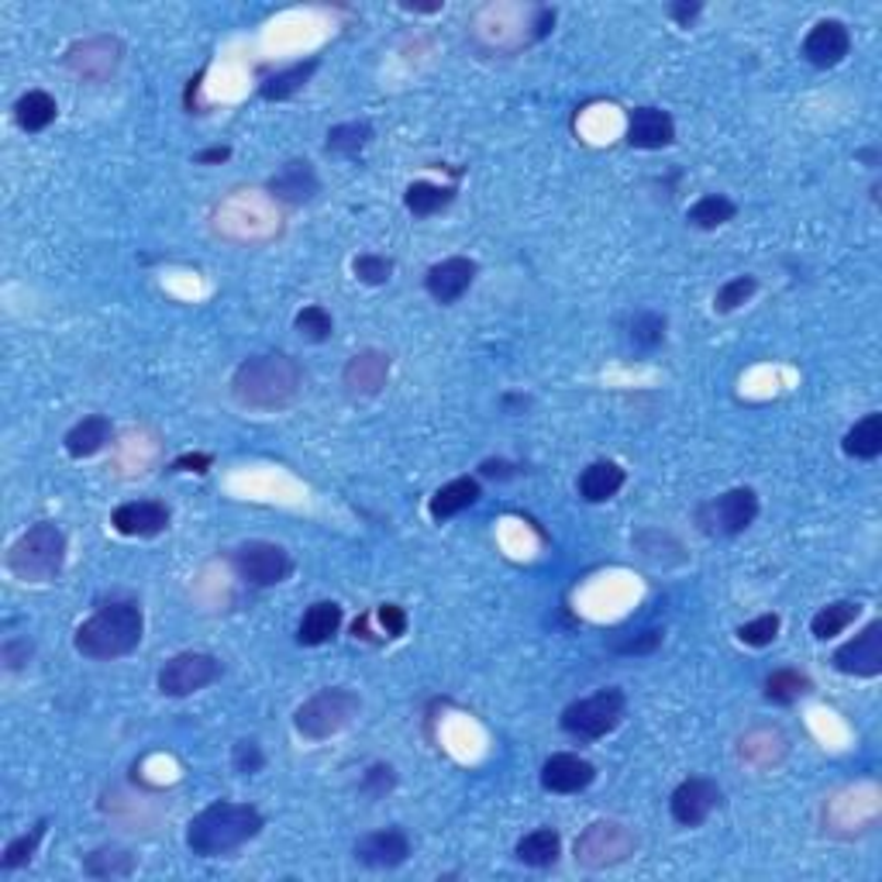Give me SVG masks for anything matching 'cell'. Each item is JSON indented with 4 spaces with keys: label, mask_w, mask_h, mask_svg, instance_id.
<instances>
[{
    "label": "cell",
    "mask_w": 882,
    "mask_h": 882,
    "mask_svg": "<svg viewBox=\"0 0 882 882\" xmlns=\"http://www.w3.org/2000/svg\"><path fill=\"white\" fill-rule=\"evenodd\" d=\"M300 387H303V369L286 352L252 355V359H245L231 373V397L249 411L290 408Z\"/></svg>",
    "instance_id": "cell-1"
},
{
    "label": "cell",
    "mask_w": 882,
    "mask_h": 882,
    "mask_svg": "<svg viewBox=\"0 0 882 882\" xmlns=\"http://www.w3.org/2000/svg\"><path fill=\"white\" fill-rule=\"evenodd\" d=\"M262 824L266 821L252 803L218 800L186 824V848L201 858H218L259 838Z\"/></svg>",
    "instance_id": "cell-2"
},
{
    "label": "cell",
    "mask_w": 882,
    "mask_h": 882,
    "mask_svg": "<svg viewBox=\"0 0 882 882\" xmlns=\"http://www.w3.org/2000/svg\"><path fill=\"white\" fill-rule=\"evenodd\" d=\"M141 634H146V617L141 607L131 600H117L104 604L98 614H90L87 621L77 628L73 645L87 658H122L131 655L141 645Z\"/></svg>",
    "instance_id": "cell-3"
},
{
    "label": "cell",
    "mask_w": 882,
    "mask_h": 882,
    "mask_svg": "<svg viewBox=\"0 0 882 882\" xmlns=\"http://www.w3.org/2000/svg\"><path fill=\"white\" fill-rule=\"evenodd\" d=\"M4 562L21 583H53L66 565V535L53 520H38L11 541Z\"/></svg>",
    "instance_id": "cell-4"
},
{
    "label": "cell",
    "mask_w": 882,
    "mask_h": 882,
    "mask_svg": "<svg viewBox=\"0 0 882 882\" xmlns=\"http://www.w3.org/2000/svg\"><path fill=\"white\" fill-rule=\"evenodd\" d=\"M363 700L352 694L345 686H331L321 689L307 703L297 707L294 713V728L311 737V742H324V737H335L339 731H345L355 718H359Z\"/></svg>",
    "instance_id": "cell-5"
},
{
    "label": "cell",
    "mask_w": 882,
    "mask_h": 882,
    "mask_svg": "<svg viewBox=\"0 0 882 882\" xmlns=\"http://www.w3.org/2000/svg\"><path fill=\"white\" fill-rule=\"evenodd\" d=\"M625 707H628L625 689L607 686V689H597L593 697H583L576 703H569L562 710L559 724L572 737H583V742H597V737L610 734L617 724H621Z\"/></svg>",
    "instance_id": "cell-6"
},
{
    "label": "cell",
    "mask_w": 882,
    "mask_h": 882,
    "mask_svg": "<svg viewBox=\"0 0 882 882\" xmlns=\"http://www.w3.org/2000/svg\"><path fill=\"white\" fill-rule=\"evenodd\" d=\"M634 834L625 827V824H617V821H597V824H589L580 838H576V848H572V855H576V862L583 869H607V866H617V862H625L628 855H634Z\"/></svg>",
    "instance_id": "cell-7"
},
{
    "label": "cell",
    "mask_w": 882,
    "mask_h": 882,
    "mask_svg": "<svg viewBox=\"0 0 882 882\" xmlns=\"http://www.w3.org/2000/svg\"><path fill=\"white\" fill-rule=\"evenodd\" d=\"M697 517H700V528L707 535H724V538L742 535L758 517V496L748 486H734V490L721 493L718 500L703 504Z\"/></svg>",
    "instance_id": "cell-8"
},
{
    "label": "cell",
    "mask_w": 882,
    "mask_h": 882,
    "mask_svg": "<svg viewBox=\"0 0 882 882\" xmlns=\"http://www.w3.org/2000/svg\"><path fill=\"white\" fill-rule=\"evenodd\" d=\"M221 679V662L207 652H180L159 669L162 697H190L197 689Z\"/></svg>",
    "instance_id": "cell-9"
},
{
    "label": "cell",
    "mask_w": 882,
    "mask_h": 882,
    "mask_svg": "<svg viewBox=\"0 0 882 882\" xmlns=\"http://www.w3.org/2000/svg\"><path fill=\"white\" fill-rule=\"evenodd\" d=\"M231 565L238 572V580H245L249 586H276L290 576V555L283 552L276 541H245L234 548Z\"/></svg>",
    "instance_id": "cell-10"
},
{
    "label": "cell",
    "mask_w": 882,
    "mask_h": 882,
    "mask_svg": "<svg viewBox=\"0 0 882 882\" xmlns=\"http://www.w3.org/2000/svg\"><path fill=\"white\" fill-rule=\"evenodd\" d=\"M122 53L125 49H122V42H117V38L98 35V38H87V42L69 45L66 69L77 80H83V83H104V80L114 77L117 62H122Z\"/></svg>",
    "instance_id": "cell-11"
},
{
    "label": "cell",
    "mask_w": 882,
    "mask_h": 882,
    "mask_svg": "<svg viewBox=\"0 0 882 882\" xmlns=\"http://www.w3.org/2000/svg\"><path fill=\"white\" fill-rule=\"evenodd\" d=\"M721 786L713 782V779H707V776H689V779H683L676 790H673V797H669V814H673V821L676 824H683V827H700L713 810L721 806Z\"/></svg>",
    "instance_id": "cell-12"
},
{
    "label": "cell",
    "mask_w": 882,
    "mask_h": 882,
    "mask_svg": "<svg viewBox=\"0 0 882 882\" xmlns=\"http://www.w3.org/2000/svg\"><path fill=\"white\" fill-rule=\"evenodd\" d=\"M831 662H834V669L845 676H858V679L879 676L882 673V621L866 625V631L845 641Z\"/></svg>",
    "instance_id": "cell-13"
},
{
    "label": "cell",
    "mask_w": 882,
    "mask_h": 882,
    "mask_svg": "<svg viewBox=\"0 0 882 882\" xmlns=\"http://www.w3.org/2000/svg\"><path fill=\"white\" fill-rule=\"evenodd\" d=\"M848 53H851V32L838 18L817 21L803 38V59L817 69H834L838 62H845Z\"/></svg>",
    "instance_id": "cell-14"
},
{
    "label": "cell",
    "mask_w": 882,
    "mask_h": 882,
    "mask_svg": "<svg viewBox=\"0 0 882 882\" xmlns=\"http://www.w3.org/2000/svg\"><path fill=\"white\" fill-rule=\"evenodd\" d=\"M411 858V838L400 827L373 831L355 841V862L366 869H397Z\"/></svg>",
    "instance_id": "cell-15"
},
{
    "label": "cell",
    "mask_w": 882,
    "mask_h": 882,
    "mask_svg": "<svg viewBox=\"0 0 882 882\" xmlns=\"http://www.w3.org/2000/svg\"><path fill=\"white\" fill-rule=\"evenodd\" d=\"M111 528L125 538H156L170 528V507L159 500H128L111 514Z\"/></svg>",
    "instance_id": "cell-16"
},
{
    "label": "cell",
    "mask_w": 882,
    "mask_h": 882,
    "mask_svg": "<svg viewBox=\"0 0 882 882\" xmlns=\"http://www.w3.org/2000/svg\"><path fill=\"white\" fill-rule=\"evenodd\" d=\"M390 379V355L379 348L355 352L342 369V387L352 397H376Z\"/></svg>",
    "instance_id": "cell-17"
},
{
    "label": "cell",
    "mask_w": 882,
    "mask_h": 882,
    "mask_svg": "<svg viewBox=\"0 0 882 882\" xmlns=\"http://www.w3.org/2000/svg\"><path fill=\"white\" fill-rule=\"evenodd\" d=\"M472 279H476V262L466 255H451V259H442L427 270L424 290L438 303H456L469 294Z\"/></svg>",
    "instance_id": "cell-18"
},
{
    "label": "cell",
    "mask_w": 882,
    "mask_h": 882,
    "mask_svg": "<svg viewBox=\"0 0 882 882\" xmlns=\"http://www.w3.org/2000/svg\"><path fill=\"white\" fill-rule=\"evenodd\" d=\"M597 779V766L572 752H555L541 766V786L548 793H580Z\"/></svg>",
    "instance_id": "cell-19"
},
{
    "label": "cell",
    "mask_w": 882,
    "mask_h": 882,
    "mask_svg": "<svg viewBox=\"0 0 882 882\" xmlns=\"http://www.w3.org/2000/svg\"><path fill=\"white\" fill-rule=\"evenodd\" d=\"M266 190H270V197H276L283 204H307V201L318 197L321 180H318V170L307 159H290L266 180Z\"/></svg>",
    "instance_id": "cell-20"
},
{
    "label": "cell",
    "mask_w": 882,
    "mask_h": 882,
    "mask_svg": "<svg viewBox=\"0 0 882 882\" xmlns=\"http://www.w3.org/2000/svg\"><path fill=\"white\" fill-rule=\"evenodd\" d=\"M673 138H676V122L669 117V111H662V107H634L628 114V146L631 149L655 152V149L673 146Z\"/></svg>",
    "instance_id": "cell-21"
},
{
    "label": "cell",
    "mask_w": 882,
    "mask_h": 882,
    "mask_svg": "<svg viewBox=\"0 0 882 882\" xmlns=\"http://www.w3.org/2000/svg\"><path fill=\"white\" fill-rule=\"evenodd\" d=\"M339 628H342V607L335 600H318L300 617L297 641L307 649H314V645H324V641L335 638Z\"/></svg>",
    "instance_id": "cell-22"
},
{
    "label": "cell",
    "mask_w": 882,
    "mask_h": 882,
    "mask_svg": "<svg viewBox=\"0 0 882 882\" xmlns=\"http://www.w3.org/2000/svg\"><path fill=\"white\" fill-rule=\"evenodd\" d=\"M111 435H114L111 421L101 417V414H90V417H83V421H77L73 427H69L62 445H66V451L73 459H90V456H98V451L111 442Z\"/></svg>",
    "instance_id": "cell-23"
},
{
    "label": "cell",
    "mask_w": 882,
    "mask_h": 882,
    "mask_svg": "<svg viewBox=\"0 0 882 882\" xmlns=\"http://www.w3.org/2000/svg\"><path fill=\"white\" fill-rule=\"evenodd\" d=\"M625 480L628 476L617 462H593L580 472V496L586 504H607L610 496L621 493Z\"/></svg>",
    "instance_id": "cell-24"
},
{
    "label": "cell",
    "mask_w": 882,
    "mask_h": 882,
    "mask_svg": "<svg viewBox=\"0 0 882 882\" xmlns=\"http://www.w3.org/2000/svg\"><path fill=\"white\" fill-rule=\"evenodd\" d=\"M517 855V862L520 866H531V869H548V866H555L559 862V855H562V838H559V831L552 827H538L531 834H524V838L517 841L514 848Z\"/></svg>",
    "instance_id": "cell-25"
},
{
    "label": "cell",
    "mask_w": 882,
    "mask_h": 882,
    "mask_svg": "<svg viewBox=\"0 0 882 882\" xmlns=\"http://www.w3.org/2000/svg\"><path fill=\"white\" fill-rule=\"evenodd\" d=\"M476 500H480V483L469 480V476H459V480H451L445 483L435 496H432V504H427V514H432L435 520H448V517H456L462 511H469Z\"/></svg>",
    "instance_id": "cell-26"
},
{
    "label": "cell",
    "mask_w": 882,
    "mask_h": 882,
    "mask_svg": "<svg viewBox=\"0 0 882 882\" xmlns=\"http://www.w3.org/2000/svg\"><path fill=\"white\" fill-rule=\"evenodd\" d=\"M56 114H59V104L53 93H45V90H28L25 98H18L14 104V122L21 131H45L53 122H56Z\"/></svg>",
    "instance_id": "cell-27"
},
{
    "label": "cell",
    "mask_w": 882,
    "mask_h": 882,
    "mask_svg": "<svg viewBox=\"0 0 882 882\" xmlns=\"http://www.w3.org/2000/svg\"><path fill=\"white\" fill-rule=\"evenodd\" d=\"M314 69H318V59L286 66V69H279V73H270L266 80H262L259 93L266 101H290V98H297V93L307 87V80L314 77Z\"/></svg>",
    "instance_id": "cell-28"
},
{
    "label": "cell",
    "mask_w": 882,
    "mask_h": 882,
    "mask_svg": "<svg viewBox=\"0 0 882 882\" xmlns=\"http://www.w3.org/2000/svg\"><path fill=\"white\" fill-rule=\"evenodd\" d=\"M845 456L872 462L882 456V414H866L862 421H855V427H848V435L841 442Z\"/></svg>",
    "instance_id": "cell-29"
},
{
    "label": "cell",
    "mask_w": 882,
    "mask_h": 882,
    "mask_svg": "<svg viewBox=\"0 0 882 882\" xmlns=\"http://www.w3.org/2000/svg\"><path fill=\"white\" fill-rule=\"evenodd\" d=\"M786 755V737L776 728H755L742 737V758L755 769H769Z\"/></svg>",
    "instance_id": "cell-30"
},
{
    "label": "cell",
    "mask_w": 882,
    "mask_h": 882,
    "mask_svg": "<svg viewBox=\"0 0 882 882\" xmlns=\"http://www.w3.org/2000/svg\"><path fill=\"white\" fill-rule=\"evenodd\" d=\"M451 201H456V186H442V183H427V180L411 183L408 194H403V204H408L414 218H432V214L445 210Z\"/></svg>",
    "instance_id": "cell-31"
},
{
    "label": "cell",
    "mask_w": 882,
    "mask_h": 882,
    "mask_svg": "<svg viewBox=\"0 0 882 882\" xmlns=\"http://www.w3.org/2000/svg\"><path fill=\"white\" fill-rule=\"evenodd\" d=\"M858 614H862V607H858V604L834 600V604H827V607H821L814 614V621H810V631H814V638H821V641H831V638L845 634L858 621Z\"/></svg>",
    "instance_id": "cell-32"
},
{
    "label": "cell",
    "mask_w": 882,
    "mask_h": 882,
    "mask_svg": "<svg viewBox=\"0 0 882 882\" xmlns=\"http://www.w3.org/2000/svg\"><path fill=\"white\" fill-rule=\"evenodd\" d=\"M734 214H737V204H734L731 197H724V194H707V197H700L694 207H689L686 221L694 225V228H700V231H718V228H724L728 221H734Z\"/></svg>",
    "instance_id": "cell-33"
},
{
    "label": "cell",
    "mask_w": 882,
    "mask_h": 882,
    "mask_svg": "<svg viewBox=\"0 0 882 882\" xmlns=\"http://www.w3.org/2000/svg\"><path fill=\"white\" fill-rule=\"evenodd\" d=\"M373 141V125L366 122H345V125H335L328 131V141L324 149L335 152V156H359L366 146Z\"/></svg>",
    "instance_id": "cell-34"
},
{
    "label": "cell",
    "mask_w": 882,
    "mask_h": 882,
    "mask_svg": "<svg viewBox=\"0 0 882 882\" xmlns=\"http://www.w3.org/2000/svg\"><path fill=\"white\" fill-rule=\"evenodd\" d=\"M83 872L93 875V879H117V875H131L135 872V858L128 851H117V848H101V851H90L83 858Z\"/></svg>",
    "instance_id": "cell-35"
},
{
    "label": "cell",
    "mask_w": 882,
    "mask_h": 882,
    "mask_svg": "<svg viewBox=\"0 0 882 882\" xmlns=\"http://www.w3.org/2000/svg\"><path fill=\"white\" fill-rule=\"evenodd\" d=\"M803 694H810V679L797 669H779L766 679V700L769 703H779V707H790L797 703Z\"/></svg>",
    "instance_id": "cell-36"
},
{
    "label": "cell",
    "mask_w": 882,
    "mask_h": 882,
    "mask_svg": "<svg viewBox=\"0 0 882 882\" xmlns=\"http://www.w3.org/2000/svg\"><path fill=\"white\" fill-rule=\"evenodd\" d=\"M45 827H49V821H38L28 834H21V838H14V841L4 848V855H0V869H4V872H14V869H21V866H28V862H32V855H35V848H38V841L45 838Z\"/></svg>",
    "instance_id": "cell-37"
},
{
    "label": "cell",
    "mask_w": 882,
    "mask_h": 882,
    "mask_svg": "<svg viewBox=\"0 0 882 882\" xmlns=\"http://www.w3.org/2000/svg\"><path fill=\"white\" fill-rule=\"evenodd\" d=\"M294 328H297V335L303 342H328L331 339V331H335V321H331V314L324 311L321 303H311V307H303V311L294 318Z\"/></svg>",
    "instance_id": "cell-38"
},
{
    "label": "cell",
    "mask_w": 882,
    "mask_h": 882,
    "mask_svg": "<svg viewBox=\"0 0 882 882\" xmlns=\"http://www.w3.org/2000/svg\"><path fill=\"white\" fill-rule=\"evenodd\" d=\"M755 290H758V279L755 276H734V279H728L721 286L718 297H713V311H718V314H731L742 303H748L755 297Z\"/></svg>",
    "instance_id": "cell-39"
},
{
    "label": "cell",
    "mask_w": 882,
    "mask_h": 882,
    "mask_svg": "<svg viewBox=\"0 0 882 882\" xmlns=\"http://www.w3.org/2000/svg\"><path fill=\"white\" fill-rule=\"evenodd\" d=\"M779 628H782L779 614H761V617H755V621L737 628V641L748 645V649H766L779 638Z\"/></svg>",
    "instance_id": "cell-40"
},
{
    "label": "cell",
    "mask_w": 882,
    "mask_h": 882,
    "mask_svg": "<svg viewBox=\"0 0 882 882\" xmlns=\"http://www.w3.org/2000/svg\"><path fill=\"white\" fill-rule=\"evenodd\" d=\"M352 273H355V279L366 283V286H383L393 276V259L376 255V252H363V255H355Z\"/></svg>",
    "instance_id": "cell-41"
},
{
    "label": "cell",
    "mask_w": 882,
    "mask_h": 882,
    "mask_svg": "<svg viewBox=\"0 0 882 882\" xmlns=\"http://www.w3.org/2000/svg\"><path fill=\"white\" fill-rule=\"evenodd\" d=\"M631 342L638 348H658L665 342V318L655 311H641L631 318Z\"/></svg>",
    "instance_id": "cell-42"
},
{
    "label": "cell",
    "mask_w": 882,
    "mask_h": 882,
    "mask_svg": "<svg viewBox=\"0 0 882 882\" xmlns=\"http://www.w3.org/2000/svg\"><path fill=\"white\" fill-rule=\"evenodd\" d=\"M231 766H234L238 776H255V772H262V766H266V755H262V748L255 742H249V737H245V742H234Z\"/></svg>",
    "instance_id": "cell-43"
},
{
    "label": "cell",
    "mask_w": 882,
    "mask_h": 882,
    "mask_svg": "<svg viewBox=\"0 0 882 882\" xmlns=\"http://www.w3.org/2000/svg\"><path fill=\"white\" fill-rule=\"evenodd\" d=\"M393 786H397V772H393L390 766H383V761H376V766H369L366 776H363V793L373 797V800L387 797V793L393 790Z\"/></svg>",
    "instance_id": "cell-44"
},
{
    "label": "cell",
    "mask_w": 882,
    "mask_h": 882,
    "mask_svg": "<svg viewBox=\"0 0 882 882\" xmlns=\"http://www.w3.org/2000/svg\"><path fill=\"white\" fill-rule=\"evenodd\" d=\"M376 617H379V625H383L387 638H400L403 631H408V614H403V607H397V604H383L376 610Z\"/></svg>",
    "instance_id": "cell-45"
},
{
    "label": "cell",
    "mask_w": 882,
    "mask_h": 882,
    "mask_svg": "<svg viewBox=\"0 0 882 882\" xmlns=\"http://www.w3.org/2000/svg\"><path fill=\"white\" fill-rule=\"evenodd\" d=\"M662 645V631H641V638H631V641H621V645H614L617 652L625 655H649Z\"/></svg>",
    "instance_id": "cell-46"
},
{
    "label": "cell",
    "mask_w": 882,
    "mask_h": 882,
    "mask_svg": "<svg viewBox=\"0 0 882 882\" xmlns=\"http://www.w3.org/2000/svg\"><path fill=\"white\" fill-rule=\"evenodd\" d=\"M32 655V645L28 641H8L4 645V662H8V669H18L21 662H28Z\"/></svg>",
    "instance_id": "cell-47"
},
{
    "label": "cell",
    "mask_w": 882,
    "mask_h": 882,
    "mask_svg": "<svg viewBox=\"0 0 882 882\" xmlns=\"http://www.w3.org/2000/svg\"><path fill=\"white\" fill-rule=\"evenodd\" d=\"M700 11H703V4H697V0H694V4H669V18L679 21L683 28H689V21H694Z\"/></svg>",
    "instance_id": "cell-48"
},
{
    "label": "cell",
    "mask_w": 882,
    "mask_h": 882,
    "mask_svg": "<svg viewBox=\"0 0 882 882\" xmlns=\"http://www.w3.org/2000/svg\"><path fill=\"white\" fill-rule=\"evenodd\" d=\"M480 472L490 476V480H507V476H514V466L504 462V459H486V462L480 466Z\"/></svg>",
    "instance_id": "cell-49"
},
{
    "label": "cell",
    "mask_w": 882,
    "mask_h": 882,
    "mask_svg": "<svg viewBox=\"0 0 882 882\" xmlns=\"http://www.w3.org/2000/svg\"><path fill=\"white\" fill-rule=\"evenodd\" d=\"M210 466V456H183L173 462V469H186V472H207Z\"/></svg>",
    "instance_id": "cell-50"
},
{
    "label": "cell",
    "mask_w": 882,
    "mask_h": 882,
    "mask_svg": "<svg viewBox=\"0 0 882 882\" xmlns=\"http://www.w3.org/2000/svg\"><path fill=\"white\" fill-rule=\"evenodd\" d=\"M228 156H231V149H228V146H214V149H207V152H197V156H194V162L210 165V162H225Z\"/></svg>",
    "instance_id": "cell-51"
}]
</instances>
